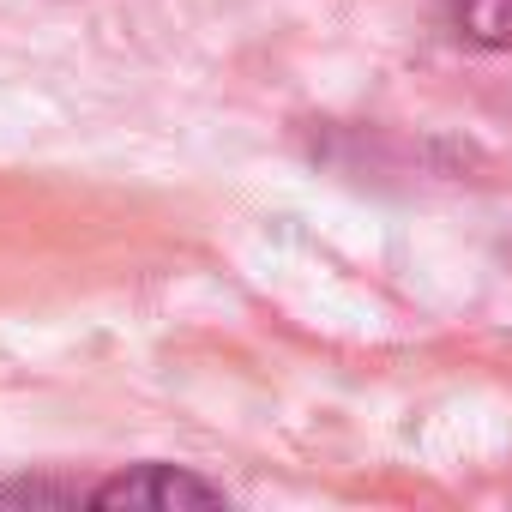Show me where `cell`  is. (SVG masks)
<instances>
[{"label": "cell", "instance_id": "7a4b0ae2", "mask_svg": "<svg viewBox=\"0 0 512 512\" xmlns=\"http://www.w3.org/2000/svg\"><path fill=\"white\" fill-rule=\"evenodd\" d=\"M458 31L482 49H512V0H458Z\"/></svg>", "mask_w": 512, "mask_h": 512}, {"label": "cell", "instance_id": "6da1fadb", "mask_svg": "<svg viewBox=\"0 0 512 512\" xmlns=\"http://www.w3.org/2000/svg\"><path fill=\"white\" fill-rule=\"evenodd\" d=\"M91 506H109V512H169V506H223L229 494L193 470H175V464H139V470H121L109 482H97L85 494Z\"/></svg>", "mask_w": 512, "mask_h": 512}]
</instances>
